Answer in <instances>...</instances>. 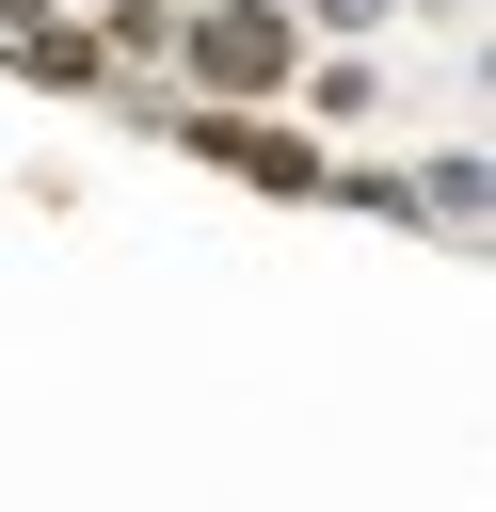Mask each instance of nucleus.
Wrapping results in <instances>:
<instances>
[{
  "mask_svg": "<svg viewBox=\"0 0 496 512\" xmlns=\"http://www.w3.org/2000/svg\"><path fill=\"white\" fill-rule=\"evenodd\" d=\"M0 16H48V0H0Z\"/></svg>",
  "mask_w": 496,
  "mask_h": 512,
  "instance_id": "7",
  "label": "nucleus"
},
{
  "mask_svg": "<svg viewBox=\"0 0 496 512\" xmlns=\"http://www.w3.org/2000/svg\"><path fill=\"white\" fill-rule=\"evenodd\" d=\"M176 48H192L208 96H272V80L304 64V32H288L272 0H208V16H176Z\"/></svg>",
  "mask_w": 496,
  "mask_h": 512,
  "instance_id": "1",
  "label": "nucleus"
},
{
  "mask_svg": "<svg viewBox=\"0 0 496 512\" xmlns=\"http://www.w3.org/2000/svg\"><path fill=\"white\" fill-rule=\"evenodd\" d=\"M304 16H320V32H384L400 0H304Z\"/></svg>",
  "mask_w": 496,
  "mask_h": 512,
  "instance_id": "6",
  "label": "nucleus"
},
{
  "mask_svg": "<svg viewBox=\"0 0 496 512\" xmlns=\"http://www.w3.org/2000/svg\"><path fill=\"white\" fill-rule=\"evenodd\" d=\"M192 0H96V48H176Z\"/></svg>",
  "mask_w": 496,
  "mask_h": 512,
  "instance_id": "4",
  "label": "nucleus"
},
{
  "mask_svg": "<svg viewBox=\"0 0 496 512\" xmlns=\"http://www.w3.org/2000/svg\"><path fill=\"white\" fill-rule=\"evenodd\" d=\"M304 96H320V128H368V112H384V80H368V64H320Z\"/></svg>",
  "mask_w": 496,
  "mask_h": 512,
  "instance_id": "5",
  "label": "nucleus"
},
{
  "mask_svg": "<svg viewBox=\"0 0 496 512\" xmlns=\"http://www.w3.org/2000/svg\"><path fill=\"white\" fill-rule=\"evenodd\" d=\"M400 208H432V224H448V240H480V224H496V176H480V160H464V144H448V160H432V176H400Z\"/></svg>",
  "mask_w": 496,
  "mask_h": 512,
  "instance_id": "3",
  "label": "nucleus"
},
{
  "mask_svg": "<svg viewBox=\"0 0 496 512\" xmlns=\"http://www.w3.org/2000/svg\"><path fill=\"white\" fill-rule=\"evenodd\" d=\"M176 144H192V160H240V176H272V192H320V160H304L288 128H240V112H192Z\"/></svg>",
  "mask_w": 496,
  "mask_h": 512,
  "instance_id": "2",
  "label": "nucleus"
}]
</instances>
